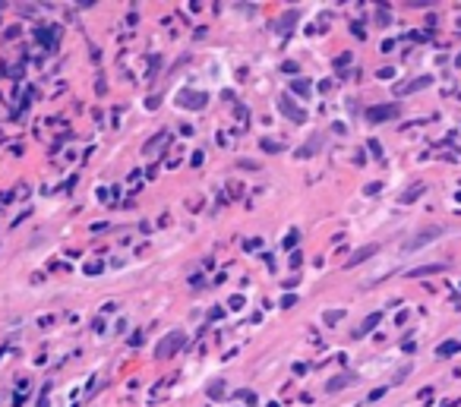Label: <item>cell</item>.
Returning <instances> with one entry per match:
<instances>
[{
	"instance_id": "cell-15",
	"label": "cell",
	"mask_w": 461,
	"mask_h": 407,
	"mask_svg": "<svg viewBox=\"0 0 461 407\" xmlns=\"http://www.w3.org/2000/svg\"><path fill=\"white\" fill-rule=\"evenodd\" d=\"M414 196H420V186H414V190H407V193H404V196H401V199H404V202H411V199H414Z\"/></svg>"
},
{
	"instance_id": "cell-3",
	"label": "cell",
	"mask_w": 461,
	"mask_h": 407,
	"mask_svg": "<svg viewBox=\"0 0 461 407\" xmlns=\"http://www.w3.org/2000/svg\"><path fill=\"white\" fill-rule=\"evenodd\" d=\"M183 341H186V338H183V331H174V335H168V338H164L161 344H158L155 357H158V360H164V357H168L171 350H180V348H183Z\"/></svg>"
},
{
	"instance_id": "cell-9",
	"label": "cell",
	"mask_w": 461,
	"mask_h": 407,
	"mask_svg": "<svg viewBox=\"0 0 461 407\" xmlns=\"http://www.w3.org/2000/svg\"><path fill=\"white\" fill-rule=\"evenodd\" d=\"M347 382H354V376H351V372H341V376L329 379V385H325V391H341Z\"/></svg>"
},
{
	"instance_id": "cell-8",
	"label": "cell",
	"mask_w": 461,
	"mask_h": 407,
	"mask_svg": "<svg viewBox=\"0 0 461 407\" xmlns=\"http://www.w3.org/2000/svg\"><path fill=\"white\" fill-rule=\"evenodd\" d=\"M433 79L430 76H420V79H414L411 85H398V95H407V92H420V89H426Z\"/></svg>"
},
{
	"instance_id": "cell-11",
	"label": "cell",
	"mask_w": 461,
	"mask_h": 407,
	"mask_svg": "<svg viewBox=\"0 0 461 407\" xmlns=\"http://www.w3.org/2000/svg\"><path fill=\"white\" fill-rule=\"evenodd\" d=\"M224 391H228V388H224V382H212L209 385V398H221Z\"/></svg>"
},
{
	"instance_id": "cell-2",
	"label": "cell",
	"mask_w": 461,
	"mask_h": 407,
	"mask_svg": "<svg viewBox=\"0 0 461 407\" xmlns=\"http://www.w3.org/2000/svg\"><path fill=\"white\" fill-rule=\"evenodd\" d=\"M177 104L180 108H193V111H199V108H205L209 104V95H202V92H180L177 95Z\"/></svg>"
},
{
	"instance_id": "cell-4",
	"label": "cell",
	"mask_w": 461,
	"mask_h": 407,
	"mask_svg": "<svg viewBox=\"0 0 461 407\" xmlns=\"http://www.w3.org/2000/svg\"><path fill=\"white\" fill-rule=\"evenodd\" d=\"M398 114H401V108H398V104H379V108H370V111H366V117H370L373 123H379V120H395Z\"/></svg>"
},
{
	"instance_id": "cell-7",
	"label": "cell",
	"mask_w": 461,
	"mask_h": 407,
	"mask_svg": "<svg viewBox=\"0 0 461 407\" xmlns=\"http://www.w3.org/2000/svg\"><path fill=\"white\" fill-rule=\"evenodd\" d=\"M449 269V262H433V265H420V269H411L407 275L411 278H423V275H433V271H445Z\"/></svg>"
},
{
	"instance_id": "cell-10",
	"label": "cell",
	"mask_w": 461,
	"mask_h": 407,
	"mask_svg": "<svg viewBox=\"0 0 461 407\" xmlns=\"http://www.w3.org/2000/svg\"><path fill=\"white\" fill-rule=\"evenodd\" d=\"M458 350H461V341H445L442 348H436L439 357H452V353H458Z\"/></svg>"
},
{
	"instance_id": "cell-14",
	"label": "cell",
	"mask_w": 461,
	"mask_h": 407,
	"mask_svg": "<svg viewBox=\"0 0 461 407\" xmlns=\"http://www.w3.org/2000/svg\"><path fill=\"white\" fill-rule=\"evenodd\" d=\"M294 92H300V95H310V85H306V79H297V82H294Z\"/></svg>"
},
{
	"instance_id": "cell-6",
	"label": "cell",
	"mask_w": 461,
	"mask_h": 407,
	"mask_svg": "<svg viewBox=\"0 0 461 407\" xmlns=\"http://www.w3.org/2000/svg\"><path fill=\"white\" fill-rule=\"evenodd\" d=\"M278 104H281V114H284V117H291L294 123H303V117H306V114H303V111H300L297 104L291 101L288 95H284V98H281V101H278Z\"/></svg>"
},
{
	"instance_id": "cell-12",
	"label": "cell",
	"mask_w": 461,
	"mask_h": 407,
	"mask_svg": "<svg viewBox=\"0 0 461 407\" xmlns=\"http://www.w3.org/2000/svg\"><path fill=\"white\" fill-rule=\"evenodd\" d=\"M376 322H379V312H373V316L366 319L363 325H360V335H363V331H370V329H373V325H376Z\"/></svg>"
},
{
	"instance_id": "cell-1",
	"label": "cell",
	"mask_w": 461,
	"mask_h": 407,
	"mask_svg": "<svg viewBox=\"0 0 461 407\" xmlns=\"http://www.w3.org/2000/svg\"><path fill=\"white\" fill-rule=\"evenodd\" d=\"M439 237H442V228H423L417 237L404 240V252H414V250H420V246L433 243V240H439Z\"/></svg>"
},
{
	"instance_id": "cell-13",
	"label": "cell",
	"mask_w": 461,
	"mask_h": 407,
	"mask_svg": "<svg viewBox=\"0 0 461 407\" xmlns=\"http://www.w3.org/2000/svg\"><path fill=\"white\" fill-rule=\"evenodd\" d=\"M316 149H319V136H316V139H310V145H306V149H300V158H306L310 152H316Z\"/></svg>"
},
{
	"instance_id": "cell-5",
	"label": "cell",
	"mask_w": 461,
	"mask_h": 407,
	"mask_svg": "<svg viewBox=\"0 0 461 407\" xmlns=\"http://www.w3.org/2000/svg\"><path fill=\"white\" fill-rule=\"evenodd\" d=\"M376 252H379V243H366V246H360L357 252H351V259H347V269H354V265L366 262V259L376 256Z\"/></svg>"
}]
</instances>
